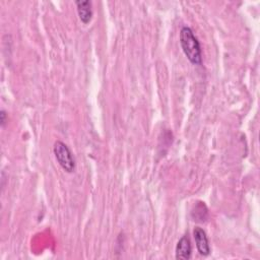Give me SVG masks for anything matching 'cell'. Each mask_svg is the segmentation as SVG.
Returning <instances> with one entry per match:
<instances>
[{"mask_svg": "<svg viewBox=\"0 0 260 260\" xmlns=\"http://www.w3.org/2000/svg\"><path fill=\"white\" fill-rule=\"evenodd\" d=\"M6 112L4 110H1L0 112V124H1V127H4L5 126V123H6Z\"/></svg>", "mask_w": 260, "mask_h": 260, "instance_id": "52a82bcc", "label": "cell"}, {"mask_svg": "<svg viewBox=\"0 0 260 260\" xmlns=\"http://www.w3.org/2000/svg\"><path fill=\"white\" fill-rule=\"evenodd\" d=\"M192 216L197 221H204L207 217V208L204 202H197L195 209L192 210Z\"/></svg>", "mask_w": 260, "mask_h": 260, "instance_id": "8992f818", "label": "cell"}, {"mask_svg": "<svg viewBox=\"0 0 260 260\" xmlns=\"http://www.w3.org/2000/svg\"><path fill=\"white\" fill-rule=\"evenodd\" d=\"M54 154L61 166V168L67 173H72L75 169V159L70 148L62 141L58 140L54 143Z\"/></svg>", "mask_w": 260, "mask_h": 260, "instance_id": "7a4b0ae2", "label": "cell"}, {"mask_svg": "<svg viewBox=\"0 0 260 260\" xmlns=\"http://www.w3.org/2000/svg\"><path fill=\"white\" fill-rule=\"evenodd\" d=\"M193 236L199 254L202 256H208L210 254V246L205 231L199 226H196L194 228Z\"/></svg>", "mask_w": 260, "mask_h": 260, "instance_id": "3957f363", "label": "cell"}, {"mask_svg": "<svg viewBox=\"0 0 260 260\" xmlns=\"http://www.w3.org/2000/svg\"><path fill=\"white\" fill-rule=\"evenodd\" d=\"M180 44L187 59L192 64L200 65L202 62L200 43L189 26H183L181 28Z\"/></svg>", "mask_w": 260, "mask_h": 260, "instance_id": "6da1fadb", "label": "cell"}, {"mask_svg": "<svg viewBox=\"0 0 260 260\" xmlns=\"http://www.w3.org/2000/svg\"><path fill=\"white\" fill-rule=\"evenodd\" d=\"M77 13L79 19L84 23L87 24L90 22L92 18V4L89 0H77L75 1Z\"/></svg>", "mask_w": 260, "mask_h": 260, "instance_id": "5b68a950", "label": "cell"}, {"mask_svg": "<svg viewBox=\"0 0 260 260\" xmlns=\"http://www.w3.org/2000/svg\"><path fill=\"white\" fill-rule=\"evenodd\" d=\"M176 259L179 260H188L191 258L192 246L188 235L181 237L176 246Z\"/></svg>", "mask_w": 260, "mask_h": 260, "instance_id": "277c9868", "label": "cell"}]
</instances>
